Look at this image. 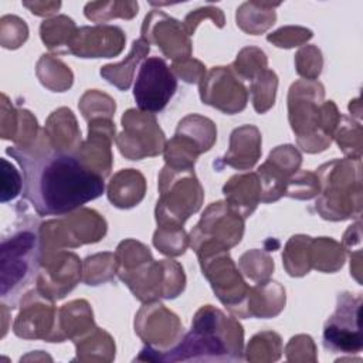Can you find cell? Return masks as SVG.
<instances>
[{"label":"cell","mask_w":363,"mask_h":363,"mask_svg":"<svg viewBox=\"0 0 363 363\" xmlns=\"http://www.w3.org/2000/svg\"><path fill=\"white\" fill-rule=\"evenodd\" d=\"M38 237L33 231L18 233L1 244V298L16 296L20 286L27 285L38 269Z\"/></svg>","instance_id":"cell-2"},{"label":"cell","mask_w":363,"mask_h":363,"mask_svg":"<svg viewBox=\"0 0 363 363\" xmlns=\"http://www.w3.org/2000/svg\"><path fill=\"white\" fill-rule=\"evenodd\" d=\"M177 88V79L164 60L150 57L139 67L133 98L140 111L157 113L164 109Z\"/></svg>","instance_id":"cell-3"},{"label":"cell","mask_w":363,"mask_h":363,"mask_svg":"<svg viewBox=\"0 0 363 363\" xmlns=\"http://www.w3.org/2000/svg\"><path fill=\"white\" fill-rule=\"evenodd\" d=\"M362 298L343 294L337 298L335 313L323 328V346L335 353H357L362 350L360 330Z\"/></svg>","instance_id":"cell-4"},{"label":"cell","mask_w":363,"mask_h":363,"mask_svg":"<svg viewBox=\"0 0 363 363\" xmlns=\"http://www.w3.org/2000/svg\"><path fill=\"white\" fill-rule=\"evenodd\" d=\"M23 170V197L35 213L62 216L104 193V179L75 156L57 150L7 147Z\"/></svg>","instance_id":"cell-1"},{"label":"cell","mask_w":363,"mask_h":363,"mask_svg":"<svg viewBox=\"0 0 363 363\" xmlns=\"http://www.w3.org/2000/svg\"><path fill=\"white\" fill-rule=\"evenodd\" d=\"M200 340H203V335L200 332H191L186 339L184 342L173 352H186V350H196L199 347H201V343ZM204 349L208 350V352H223V346L220 345V336H213L210 335L208 332H206V336H204Z\"/></svg>","instance_id":"cell-5"}]
</instances>
